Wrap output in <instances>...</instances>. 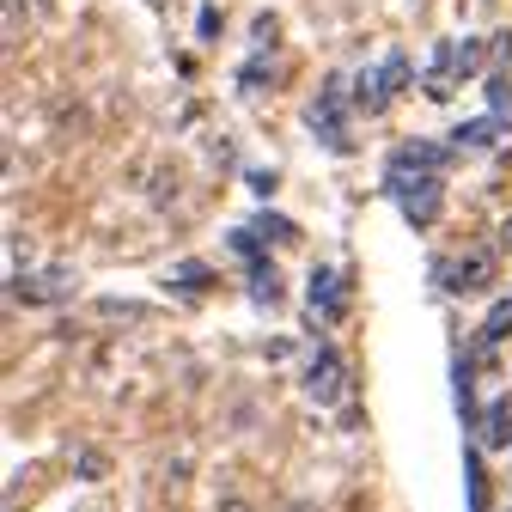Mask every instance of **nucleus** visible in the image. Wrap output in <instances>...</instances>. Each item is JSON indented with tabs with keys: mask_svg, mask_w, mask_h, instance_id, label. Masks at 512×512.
Returning a JSON list of instances; mask_svg holds the SVG:
<instances>
[{
	"mask_svg": "<svg viewBox=\"0 0 512 512\" xmlns=\"http://www.w3.org/2000/svg\"><path fill=\"white\" fill-rule=\"evenodd\" d=\"M458 141H464V147H488V141H494V122H470V128H458Z\"/></svg>",
	"mask_w": 512,
	"mask_h": 512,
	"instance_id": "obj_5",
	"label": "nucleus"
},
{
	"mask_svg": "<svg viewBox=\"0 0 512 512\" xmlns=\"http://www.w3.org/2000/svg\"><path fill=\"white\" fill-rule=\"evenodd\" d=\"M311 299H317V305H324V299L336 305V275H330V269H317V281H311Z\"/></svg>",
	"mask_w": 512,
	"mask_h": 512,
	"instance_id": "obj_6",
	"label": "nucleus"
},
{
	"mask_svg": "<svg viewBox=\"0 0 512 512\" xmlns=\"http://www.w3.org/2000/svg\"><path fill=\"white\" fill-rule=\"evenodd\" d=\"M336 391H342V360H336V354H317V360H311V397L330 403Z\"/></svg>",
	"mask_w": 512,
	"mask_h": 512,
	"instance_id": "obj_1",
	"label": "nucleus"
},
{
	"mask_svg": "<svg viewBox=\"0 0 512 512\" xmlns=\"http://www.w3.org/2000/svg\"><path fill=\"white\" fill-rule=\"evenodd\" d=\"M506 330H512V299H500V305H494V317H488V324H482V348L506 342Z\"/></svg>",
	"mask_w": 512,
	"mask_h": 512,
	"instance_id": "obj_3",
	"label": "nucleus"
},
{
	"mask_svg": "<svg viewBox=\"0 0 512 512\" xmlns=\"http://www.w3.org/2000/svg\"><path fill=\"white\" fill-rule=\"evenodd\" d=\"M506 244H512V220H506Z\"/></svg>",
	"mask_w": 512,
	"mask_h": 512,
	"instance_id": "obj_7",
	"label": "nucleus"
},
{
	"mask_svg": "<svg viewBox=\"0 0 512 512\" xmlns=\"http://www.w3.org/2000/svg\"><path fill=\"white\" fill-rule=\"evenodd\" d=\"M470 512H488V488H482V464L470 452Z\"/></svg>",
	"mask_w": 512,
	"mask_h": 512,
	"instance_id": "obj_4",
	"label": "nucleus"
},
{
	"mask_svg": "<svg viewBox=\"0 0 512 512\" xmlns=\"http://www.w3.org/2000/svg\"><path fill=\"white\" fill-rule=\"evenodd\" d=\"M488 269H494V256H488V250H470L464 263H458V281H452V287H458V293H476V287H488Z\"/></svg>",
	"mask_w": 512,
	"mask_h": 512,
	"instance_id": "obj_2",
	"label": "nucleus"
}]
</instances>
